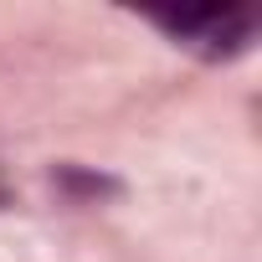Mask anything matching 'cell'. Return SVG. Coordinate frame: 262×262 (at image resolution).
Returning <instances> with one entry per match:
<instances>
[{
    "mask_svg": "<svg viewBox=\"0 0 262 262\" xmlns=\"http://www.w3.org/2000/svg\"><path fill=\"white\" fill-rule=\"evenodd\" d=\"M62 185L67 190H82V195H103V190H113V180H93V175H77V170H62Z\"/></svg>",
    "mask_w": 262,
    "mask_h": 262,
    "instance_id": "7a4b0ae2",
    "label": "cell"
},
{
    "mask_svg": "<svg viewBox=\"0 0 262 262\" xmlns=\"http://www.w3.org/2000/svg\"><path fill=\"white\" fill-rule=\"evenodd\" d=\"M160 26L206 57H231L252 41V11L242 6H185V11H165Z\"/></svg>",
    "mask_w": 262,
    "mask_h": 262,
    "instance_id": "6da1fadb",
    "label": "cell"
}]
</instances>
